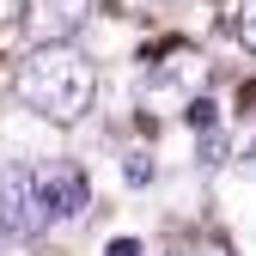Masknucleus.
Instances as JSON below:
<instances>
[{
	"label": "nucleus",
	"instance_id": "1",
	"mask_svg": "<svg viewBox=\"0 0 256 256\" xmlns=\"http://www.w3.org/2000/svg\"><path fill=\"white\" fill-rule=\"evenodd\" d=\"M12 92L43 122H80L98 98V68L74 43H30L24 61L12 68Z\"/></svg>",
	"mask_w": 256,
	"mask_h": 256
},
{
	"label": "nucleus",
	"instance_id": "2",
	"mask_svg": "<svg viewBox=\"0 0 256 256\" xmlns=\"http://www.w3.org/2000/svg\"><path fill=\"white\" fill-rule=\"evenodd\" d=\"M49 226V208L37 196V177L30 165H0V238H43Z\"/></svg>",
	"mask_w": 256,
	"mask_h": 256
},
{
	"label": "nucleus",
	"instance_id": "3",
	"mask_svg": "<svg viewBox=\"0 0 256 256\" xmlns=\"http://www.w3.org/2000/svg\"><path fill=\"white\" fill-rule=\"evenodd\" d=\"M30 177H37V196H43L49 220H80L92 208V177L74 165V158H49V165H37Z\"/></svg>",
	"mask_w": 256,
	"mask_h": 256
},
{
	"label": "nucleus",
	"instance_id": "4",
	"mask_svg": "<svg viewBox=\"0 0 256 256\" xmlns=\"http://www.w3.org/2000/svg\"><path fill=\"white\" fill-rule=\"evenodd\" d=\"M98 12V0H24L30 43H74V30Z\"/></svg>",
	"mask_w": 256,
	"mask_h": 256
},
{
	"label": "nucleus",
	"instance_id": "5",
	"mask_svg": "<svg viewBox=\"0 0 256 256\" xmlns=\"http://www.w3.org/2000/svg\"><path fill=\"white\" fill-rule=\"evenodd\" d=\"M152 80H158V86H183V92H196V86L208 80V61L189 49V43H171L165 55L152 61Z\"/></svg>",
	"mask_w": 256,
	"mask_h": 256
},
{
	"label": "nucleus",
	"instance_id": "6",
	"mask_svg": "<svg viewBox=\"0 0 256 256\" xmlns=\"http://www.w3.org/2000/svg\"><path fill=\"white\" fill-rule=\"evenodd\" d=\"M183 116H189V128H196V140H202V158L220 165V158H226V122H220V110H214L208 98H196Z\"/></svg>",
	"mask_w": 256,
	"mask_h": 256
},
{
	"label": "nucleus",
	"instance_id": "7",
	"mask_svg": "<svg viewBox=\"0 0 256 256\" xmlns=\"http://www.w3.org/2000/svg\"><path fill=\"white\" fill-rule=\"evenodd\" d=\"M171 256H232V244L220 238V232H183L171 244Z\"/></svg>",
	"mask_w": 256,
	"mask_h": 256
},
{
	"label": "nucleus",
	"instance_id": "8",
	"mask_svg": "<svg viewBox=\"0 0 256 256\" xmlns=\"http://www.w3.org/2000/svg\"><path fill=\"white\" fill-rule=\"evenodd\" d=\"M232 30H238V43L256 55V0H238V12H232Z\"/></svg>",
	"mask_w": 256,
	"mask_h": 256
},
{
	"label": "nucleus",
	"instance_id": "9",
	"mask_svg": "<svg viewBox=\"0 0 256 256\" xmlns=\"http://www.w3.org/2000/svg\"><path fill=\"white\" fill-rule=\"evenodd\" d=\"M128 183H134V189H140V183H152V165H146V152H128Z\"/></svg>",
	"mask_w": 256,
	"mask_h": 256
},
{
	"label": "nucleus",
	"instance_id": "10",
	"mask_svg": "<svg viewBox=\"0 0 256 256\" xmlns=\"http://www.w3.org/2000/svg\"><path fill=\"white\" fill-rule=\"evenodd\" d=\"M104 256H140V238H110Z\"/></svg>",
	"mask_w": 256,
	"mask_h": 256
},
{
	"label": "nucleus",
	"instance_id": "11",
	"mask_svg": "<svg viewBox=\"0 0 256 256\" xmlns=\"http://www.w3.org/2000/svg\"><path fill=\"white\" fill-rule=\"evenodd\" d=\"M250 158H256V140H250Z\"/></svg>",
	"mask_w": 256,
	"mask_h": 256
}]
</instances>
